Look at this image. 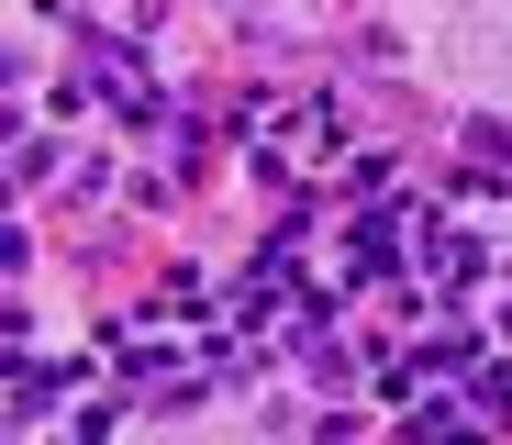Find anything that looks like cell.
<instances>
[{"label": "cell", "instance_id": "obj_1", "mask_svg": "<svg viewBox=\"0 0 512 445\" xmlns=\"http://www.w3.org/2000/svg\"><path fill=\"white\" fill-rule=\"evenodd\" d=\"M78 78H90L112 112H145V67H134L123 45H90V56H78Z\"/></svg>", "mask_w": 512, "mask_h": 445}]
</instances>
